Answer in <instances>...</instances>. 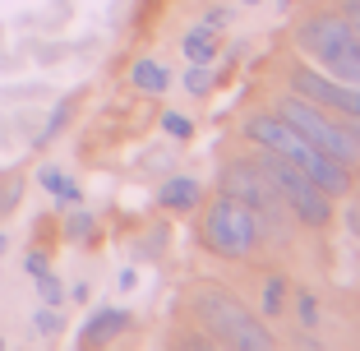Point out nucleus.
<instances>
[{
    "instance_id": "1",
    "label": "nucleus",
    "mask_w": 360,
    "mask_h": 351,
    "mask_svg": "<svg viewBox=\"0 0 360 351\" xmlns=\"http://www.w3.org/2000/svg\"><path fill=\"white\" fill-rule=\"evenodd\" d=\"M185 314L212 347H226V351H273L277 347V333L240 296H231L222 282H194L185 291Z\"/></svg>"
},
{
    "instance_id": "2",
    "label": "nucleus",
    "mask_w": 360,
    "mask_h": 351,
    "mask_svg": "<svg viewBox=\"0 0 360 351\" xmlns=\"http://www.w3.org/2000/svg\"><path fill=\"white\" fill-rule=\"evenodd\" d=\"M240 134H245V143H255L259 153H277V158L296 162L328 199H347L351 194V167H342L338 158H328V153H319L314 143L300 139L277 111H255V116H245Z\"/></svg>"
},
{
    "instance_id": "3",
    "label": "nucleus",
    "mask_w": 360,
    "mask_h": 351,
    "mask_svg": "<svg viewBox=\"0 0 360 351\" xmlns=\"http://www.w3.org/2000/svg\"><path fill=\"white\" fill-rule=\"evenodd\" d=\"M296 46L309 65L342 84H360V32L338 10H309L296 23Z\"/></svg>"
},
{
    "instance_id": "4",
    "label": "nucleus",
    "mask_w": 360,
    "mask_h": 351,
    "mask_svg": "<svg viewBox=\"0 0 360 351\" xmlns=\"http://www.w3.org/2000/svg\"><path fill=\"white\" fill-rule=\"evenodd\" d=\"M199 245L208 250L212 259L222 264H245L255 259V250L264 245V231H259V217L250 213V203H240L236 194L217 190L208 203H199Z\"/></svg>"
},
{
    "instance_id": "5",
    "label": "nucleus",
    "mask_w": 360,
    "mask_h": 351,
    "mask_svg": "<svg viewBox=\"0 0 360 351\" xmlns=\"http://www.w3.org/2000/svg\"><path fill=\"white\" fill-rule=\"evenodd\" d=\"M255 162H259V171L268 176V185L277 190V199L286 203V213L296 217V226H309V231L333 226V217H338V199H328V194L319 190L296 162L277 158V153H259V148H255Z\"/></svg>"
},
{
    "instance_id": "6",
    "label": "nucleus",
    "mask_w": 360,
    "mask_h": 351,
    "mask_svg": "<svg viewBox=\"0 0 360 351\" xmlns=\"http://www.w3.org/2000/svg\"><path fill=\"white\" fill-rule=\"evenodd\" d=\"M217 190H226V194H236L240 203H250V213L259 217L264 241H286V236H291V222H296V217L286 213V203L277 199V190L268 185V176L259 171L255 158L226 162L222 176H217Z\"/></svg>"
},
{
    "instance_id": "7",
    "label": "nucleus",
    "mask_w": 360,
    "mask_h": 351,
    "mask_svg": "<svg viewBox=\"0 0 360 351\" xmlns=\"http://www.w3.org/2000/svg\"><path fill=\"white\" fill-rule=\"evenodd\" d=\"M273 111L286 120V125L296 129L300 139H309L319 153H328V158H338L342 167H351L356 171V162H360V143L347 134V125H342L333 111H323V107H314V102H305V97H296V93H282L273 102Z\"/></svg>"
},
{
    "instance_id": "8",
    "label": "nucleus",
    "mask_w": 360,
    "mask_h": 351,
    "mask_svg": "<svg viewBox=\"0 0 360 351\" xmlns=\"http://www.w3.org/2000/svg\"><path fill=\"white\" fill-rule=\"evenodd\" d=\"M356 88H360V84H342V79L314 70L309 60L286 65V93H296V97H305V102H314V107L333 111L338 120L356 111Z\"/></svg>"
},
{
    "instance_id": "9",
    "label": "nucleus",
    "mask_w": 360,
    "mask_h": 351,
    "mask_svg": "<svg viewBox=\"0 0 360 351\" xmlns=\"http://www.w3.org/2000/svg\"><path fill=\"white\" fill-rule=\"evenodd\" d=\"M129 324H134V319H129V309H120V305H97L93 314L84 319V328H79V347H106V342H116Z\"/></svg>"
},
{
    "instance_id": "10",
    "label": "nucleus",
    "mask_w": 360,
    "mask_h": 351,
    "mask_svg": "<svg viewBox=\"0 0 360 351\" xmlns=\"http://www.w3.org/2000/svg\"><path fill=\"white\" fill-rule=\"evenodd\" d=\"M158 203L167 208V213H199L203 203V181L199 176H167V181L158 185Z\"/></svg>"
},
{
    "instance_id": "11",
    "label": "nucleus",
    "mask_w": 360,
    "mask_h": 351,
    "mask_svg": "<svg viewBox=\"0 0 360 351\" xmlns=\"http://www.w3.org/2000/svg\"><path fill=\"white\" fill-rule=\"evenodd\" d=\"M171 84H176V75H171V65L158 60V56H143V60L129 65V88L143 97H162L171 93Z\"/></svg>"
},
{
    "instance_id": "12",
    "label": "nucleus",
    "mask_w": 360,
    "mask_h": 351,
    "mask_svg": "<svg viewBox=\"0 0 360 351\" xmlns=\"http://www.w3.org/2000/svg\"><path fill=\"white\" fill-rule=\"evenodd\" d=\"M286 300H291V282L282 273H264L259 277V319L277 324L286 314Z\"/></svg>"
},
{
    "instance_id": "13",
    "label": "nucleus",
    "mask_w": 360,
    "mask_h": 351,
    "mask_svg": "<svg viewBox=\"0 0 360 351\" xmlns=\"http://www.w3.org/2000/svg\"><path fill=\"white\" fill-rule=\"evenodd\" d=\"M37 185H42L46 194H51L60 208H75V203H84V185L75 181V176H65L60 167H37Z\"/></svg>"
},
{
    "instance_id": "14",
    "label": "nucleus",
    "mask_w": 360,
    "mask_h": 351,
    "mask_svg": "<svg viewBox=\"0 0 360 351\" xmlns=\"http://www.w3.org/2000/svg\"><path fill=\"white\" fill-rule=\"evenodd\" d=\"M217 37H222V32L194 23V28L180 37V51H185V60H194V65H212L217 60Z\"/></svg>"
},
{
    "instance_id": "15",
    "label": "nucleus",
    "mask_w": 360,
    "mask_h": 351,
    "mask_svg": "<svg viewBox=\"0 0 360 351\" xmlns=\"http://www.w3.org/2000/svg\"><path fill=\"white\" fill-rule=\"evenodd\" d=\"M291 300H296V328L305 333V338H314L319 319H323V309H319V296L309 287H291Z\"/></svg>"
},
{
    "instance_id": "16",
    "label": "nucleus",
    "mask_w": 360,
    "mask_h": 351,
    "mask_svg": "<svg viewBox=\"0 0 360 351\" xmlns=\"http://www.w3.org/2000/svg\"><path fill=\"white\" fill-rule=\"evenodd\" d=\"M60 236H65V241H75V245H88V241L97 236V217H93V213H84V208L75 203V213L60 222Z\"/></svg>"
},
{
    "instance_id": "17",
    "label": "nucleus",
    "mask_w": 360,
    "mask_h": 351,
    "mask_svg": "<svg viewBox=\"0 0 360 351\" xmlns=\"http://www.w3.org/2000/svg\"><path fill=\"white\" fill-rule=\"evenodd\" d=\"M60 328H65L60 305H42V309H32V333H37V338H60Z\"/></svg>"
},
{
    "instance_id": "18",
    "label": "nucleus",
    "mask_w": 360,
    "mask_h": 351,
    "mask_svg": "<svg viewBox=\"0 0 360 351\" xmlns=\"http://www.w3.org/2000/svg\"><path fill=\"white\" fill-rule=\"evenodd\" d=\"M23 171H10V176H5V185H0V217H10L14 208H19V199H23Z\"/></svg>"
},
{
    "instance_id": "19",
    "label": "nucleus",
    "mask_w": 360,
    "mask_h": 351,
    "mask_svg": "<svg viewBox=\"0 0 360 351\" xmlns=\"http://www.w3.org/2000/svg\"><path fill=\"white\" fill-rule=\"evenodd\" d=\"M32 282H37V300H42V305H65V282L51 273V268H46V273H37Z\"/></svg>"
},
{
    "instance_id": "20",
    "label": "nucleus",
    "mask_w": 360,
    "mask_h": 351,
    "mask_svg": "<svg viewBox=\"0 0 360 351\" xmlns=\"http://www.w3.org/2000/svg\"><path fill=\"white\" fill-rule=\"evenodd\" d=\"M162 134L176 139V143H190L194 139V120L180 116V111H162Z\"/></svg>"
},
{
    "instance_id": "21",
    "label": "nucleus",
    "mask_w": 360,
    "mask_h": 351,
    "mask_svg": "<svg viewBox=\"0 0 360 351\" xmlns=\"http://www.w3.org/2000/svg\"><path fill=\"white\" fill-rule=\"evenodd\" d=\"M70 111H75V97H65L60 107L51 111V116H46V125H42V134H37V148H42V143H51L56 134H60L65 129V120H70Z\"/></svg>"
},
{
    "instance_id": "22",
    "label": "nucleus",
    "mask_w": 360,
    "mask_h": 351,
    "mask_svg": "<svg viewBox=\"0 0 360 351\" xmlns=\"http://www.w3.org/2000/svg\"><path fill=\"white\" fill-rule=\"evenodd\" d=\"M208 70H212V65H194L190 60V70H185V93H190V97H203L212 88V75H208Z\"/></svg>"
},
{
    "instance_id": "23",
    "label": "nucleus",
    "mask_w": 360,
    "mask_h": 351,
    "mask_svg": "<svg viewBox=\"0 0 360 351\" xmlns=\"http://www.w3.org/2000/svg\"><path fill=\"white\" fill-rule=\"evenodd\" d=\"M46 268H51V255H46V250H37V245H32L28 255H23V273H28V277H37V273H46Z\"/></svg>"
},
{
    "instance_id": "24",
    "label": "nucleus",
    "mask_w": 360,
    "mask_h": 351,
    "mask_svg": "<svg viewBox=\"0 0 360 351\" xmlns=\"http://www.w3.org/2000/svg\"><path fill=\"white\" fill-rule=\"evenodd\" d=\"M231 19H236V10H231V5H222V10H208V14H203L199 23H203V28H212V32H222V28H226Z\"/></svg>"
},
{
    "instance_id": "25",
    "label": "nucleus",
    "mask_w": 360,
    "mask_h": 351,
    "mask_svg": "<svg viewBox=\"0 0 360 351\" xmlns=\"http://www.w3.org/2000/svg\"><path fill=\"white\" fill-rule=\"evenodd\" d=\"M338 14L351 23V28L360 32V0H338Z\"/></svg>"
},
{
    "instance_id": "26",
    "label": "nucleus",
    "mask_w": 360,
    "mask_h": 351,
    "mask_svg": "<svg viewBox=\"0 0 360 351\" xmlns=\"http://www.w3.org/2000/svg\"><path fill=\"white\" fill-rule=\"evenodd\" d=\"M65 296L75 300V305H88V296H93V287H88V282H79V287H75V291H65Z\"/></svg>"
},
{
    "instance_id": "27",
    "label": "nucleus",
    "mask_w": 360,
    "mask_h": 351,
    "mask_svg": "<svg viewBox=\"0 0 360 351\" xmlns=\"http://www.w3.org/2000/svg\"><path fill=\"white\" fill-rule=\"evenodd\" d=\"M342 125H347V134L360 143V116H342Z\"/></svg>"
},
{
    "instance_id": "28",
    "label": "nucleus",
    "mask_w": 360,
    "mask_h": 351,
    "mask_svg": "<svg viewBox=\"0 0 360 351\" xmlns=\"http://www.w3.org/2000/svg\"><path fill=\"white\" fill-rule=\"evenodd\" d=\"M231 5H240V10H255V5H264V0H231Z\"/></svg>"
},
{
    "instance_id": "29",
    "label": "nucleus",
    "mask_w": 360,
    "mask_h": 351,
    "mask_svg": "<svg viewBox=\"0 0 360 351\" xmlns=\"http://www.w3.org/2000/svg\"><path fill=\"white\" fill-rule=\"evenodd\" d=\"M5 250H10V236H5V231H0V255H5Z\"/></svg>"
},
{
    "instance_id": "30",
    "label": "nucleus",
    "mask_w": 360,
    "mask_h": 351,
    "mask_svg": "<svg viewBox=\"0 0 360 351\" xmlns=\"http://www.w3.org/2000/svg\"><path fill=\"white\" fill-rule=\"evenodd\" d=\"M0 351H5V338H0Z\"/></svg>"
}]
</instances>
